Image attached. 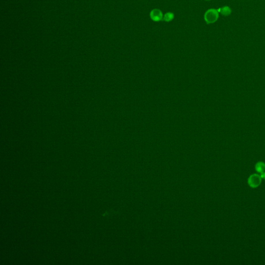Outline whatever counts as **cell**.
<instances>
[{
  "instance_id": "obj_1",
  "label": "cell",
  "mask_w": 265,
  "mask_h": 265,
  "mask_svg": "<svg viewBox=\"0 0 265 265\" xmlns=\"http://www.w3.org/2000/svg\"><path fill=\"white\" fill-rule=\"evenodd\" d=\"M219 12L217 10L211 8L207 11L204 15V19L207 24L215 22L219 17Z\"/></svg>"
},
{
  "instance_id": "obj_2",
  "label": "cell",
  "mask_w": 265,
  "mask_h": 265,
  "mask_svg": "<svg viewBox=\"0 0 265 265\" xmlns=\"http://www.w3.org/2000/svg\"><path fill=\"white\" fill-rule=\"evenodd\" d=\"M262 181V179L260 175L257 173H254L249 177L247 179V183L251 188L255 189L260 186Z\"/></svg>"
},
{
  "instance_id": "obj_3",
  "label": "cell",
  "mask_w": 265,
  "mask_h": 265,
  "mask_svg": "<svg viewBox=\"0 0 265 265\" xmlns=\"http://www.w3.org/2000/svg\"><path fill=\"white\" fill-rule=\"evenodd\" d=\"M150 17L152 20L155 22H158L163 20V14L161 10L158 9H154L151 11Z\"/></svg>"
},
{
  "instance_id": "obj_4",
  "label": "cell",
  "mask_w": 265,
  "mask_h": 265,
  "mask_svg": "<svg viewBox=\"0 0 265 265\" xmlns=\"http://www.w3.org/2000/svg\"><path fill=\"white\" fill-rule=\"evenodd\" d=\"M217 10L219 13H221L222 15L224 16H230L232 14V10L228 6H225L219 8V9H218Z\"/></svg>"
},
{
  "instance_id": "obj_5",
  "label": "cell",
  "mask_w": 265,
  "mask_h": 265,
  "mask_svg": "<svg viewBox=\"0 0 265 265\" xmlns=\"http://www.w3.org/2000/svg\"><path fill=\"white\" fill-rule=\"evenodd\" d=\"M255 170L258 173H262L265 171V163L263 162H258L256 164L255 166Z\"/></svg>"
},
{
  "instance_id": "obj_6",
  "label": "cell",
  "mask_w": 265,
  "mask_h": 265,
  "mask_svg": "<svg viewBox=\"0 0 265 265\" xmlns=\"http://www.w3.org/2000/svg\"><path fill=\"white\" fill-rule=\"evenodd\" d=\"M174 17H175V15L173 13L168 12V13H166L164 15L163 20L165 21V22H170L173 20Z\"/></svg>"
},
{
  "instance_id": "obj_7",
  "label": "cell",
  "mask_w": 265,
  "mask_h": 265,
  "mask_svg": "<svg viewBox=\"0 0 265 265\" xmlns=\"http://www.w3.org/2000/svg\"><path fill=\"white\" fill-rule=\"evenodd\" d=\"M260 177L262 179L265 180V171H264L262 173H260Z\"/></svg>"
},
{
  "instance_id": "obj_8",
  "label": "cell",
  "mask_w": 265,
  "mask_h": 265,
  "mask_svg": "<svg viewBox=\"0 0 265 265\" xmlns=\"http://www.w3.org/2000/svg\"><path fill=\"white\" fill-rule=\"evenodd\" d=\"M205 1H210V0H205Z\"/></svg>"
}]
</instances>
